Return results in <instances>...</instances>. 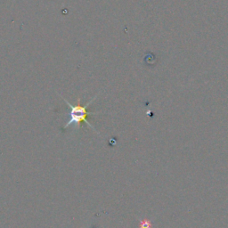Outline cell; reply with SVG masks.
Listing matches in <instances>:
<instances>
[{"label":"cell","mask_w":228,"mask_h":228,"mask_svg":"<svg viewBox=\"0 0 228 228\" xmlns=\"http://www.w3.org/2000/svg\"><path fill=\"white\" fill-rule=\"evenodd\" d=\"M99 94H97L96 95H95L90 101L85 105V106H83L81 104H75V105H72L71 103H70L69 102L67 101L64 97H63L62 95V98L64 99V101L66 102V104H67V106H69L70 107V120L67 121V123L65 124V126L64 127V129H66L67 127H70V126H74V127H80L81 126V123L83 122H85L89 127H91L92 129H94L95 131H96V129H95V127H93V125L88 121V117L89 115H95V114H99L101 113V112H89L88 111V107L89 105L93 102L95 101V99L97 98V96H98ZM97 132V131H96Z\"/></svg>","instance_id":"1"},{"label":"cell","mask_w":228,"mask_h":228,"mask_svg":"<svg viewBox=\"0 0 228 228\" xmlns=\"http://www.w3.org/2000/svg\"><path fill=\"white\" fill-rule=\"evenodd\" d=\"M91 228H96V226H93Z\"/></svg>","instance_id":"3"},{"label":"cell","mask_w":228,"mask_h":228,"mask_svg":"<svg viewBox=\"0 0 228 228\" xmlns=\"http://www.w3.org/2000/svg\"><path fill=\"white\" fill-rule=\"evenodd\" d=\"M152 222L150 221L149 219H142L140 221L139 224V228H152Z\"/></svg>","instance_id":"2"}]
</instances>
